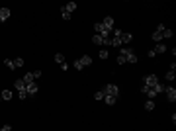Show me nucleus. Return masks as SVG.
I'll return each mask as SVG.
<instances>
[{
  "mask_svg": "<svg viewBox=\"0 0 176 131\" xmlns=\"http://www.w3.org/2000/svg\"><path fill=\"white\" fill-rule=\"evenodd\" d=\"M120 53L125 57V63H131V65H135V63H137V55H135V51H133V49L125 47V49H121Z\"/></svg>",
  "mask_w": 176,
  "mask_h": 131,
  "instance_id": "f257e3e1",
  "label": "nucleus"
},
{
  "mask_svg": "<svg viewBox=\"0 0 176 131\" xmlns=\"http://www.w3.org/2000/svg\"><path fill=\"white\" fill-rule=\"evenodd\" d=\"M39 76H41V70H33V72H26V75L22 76V80L26 84H32V82H35Z\"/></svg>",
  "mask_w": 176,
  "mask_h": 131,
  "instance_id": "f03ea898",
  "label": "nucleus"
},
{
  "mask_svg": "<svg viewBox=\"0 0 176 131\" xmlns=\"http://www.w3.org/2000/svg\"><path fill=\"white\" fill-rule=\"evenodd\" d=\"M102 92L106 94V96H114V98H117V96H120V88H117L116 84H106L102 88Z\"/></svg>",
  "mask_w": 176,
  "mask_h": 131,
  "instance_id": "7ed1b4c3",
  "label": "nucleus"
},
{
  "mask_svg": "<svg viewBox=\"0 0 176 131\" xmlns=\"http://www.w3.org/2000/svg\"><path fill=\"white\" fill-rule=\"evenodd\" d=\"M143 84H145V86H151V88H153V86H157V84H158V76L151 72V75H147V76H145Z\"/></svg>",
  "mask_w": 176,
  "mask_h": 131,
  "instance_id": "20e7f679",
  "label": "nucleus"
},
{
  "mask_svg": "<svg viewBox=\"0 0 176 131\" xmlns=\"http://www.w3.org/2000/svg\"><path fill=\"white\" fill-rule=\"evenodd\" d=\"M164 51H166V45H164V43H157V47H155V49H151V51H149V57L153 59V57L161 55V53H164Z\"/></svg>",
  "mask_w": 176,
  "mask_h": 131,
  "instance_id": "39448f33",
  "label": "nucleus"
},
{
  "mask_svg": "<svg viewBox=\"0 0 176 131\" xmlns=\"http://www.w3.org/2000/svg\"><path fill=\"white\" fill-rule=\"evenodd\" d=\"M94 29H96V33H98V35H102V37H110V29H106V28H104V23L102 22H98L96 23V26H94Z\"/></svg>",
  "mask_w": 176,
  "mask_h": 131,
  "instance_id": "423d86ee",
  "label": "nucleus"
},
{
  "mask_svg": "<svg viewBox=\"0 0 176 131\" xmlns=\"http://www.w3.org/2000/svg\"><path fill=\"white\" fill-rule=\"evenodd\" d=\"M162 92L166 94V100H168V102H176V90L172 88V86H164Z\"/></svg>",
  "mask_w": 176,
  "mask_h": 131,
  "instance_id": "0eeeda50",
  "label": "nucleus"
},
{
  "mask_svg": "<svg viewBox=\"0 0 176 131\" xmlns=\"http://www.w3.org/2000/svg\"><path fill=\"white\" fill-rule=\"evenodd\" d=\"M141 92H143L145 96H149V98H151V100H153V98H157V96H158V94L155 92V90L151 88V86H145V84L141 86Z\"/></svg>",
  "mask_w": 176,
  "mask_h": 131,
  "instance_id": "6e6552de",
  "label": "nucleus"
},
{
  "mask_svg": "<svg viewBox=\"0 0 176 131\" xmlns=\"http://www.w3.org/2000/svg\"><path fill=\"white\" fill-rule=\"evenodd\" d=\"M26 92H28V96H35V94L39 92V86H37L35 82H32V84H26Z\"/></svg>",
  "mask_w": 176,
  "mask_h": 131,
  "instance_id": "1a4fd4ad",
  "label": "nucleus"
},
{
  "mask_svg": "<svg viewBox=\"0 0 176 131\" xmlns=\"http://www.w3.org/2000/svg\"><path fill=\"white\" fill-rule=\"evenodd\" d=\"M120 41H121V43H131V41H133V33H129V31H121Z\"/></svg>",
  "mask_w": 176,
  "mask_h": 131,
  "instance_id": "9d476101",
  "label": "nucleus"
},
{
  "mask_svg": "<svg viewBox=\"0 0 176 131\" xmlns=\"http://www.w3.org/2000/svg\"><path fill=\"white\" fill-rule=\"evenodd\" d=\"M102 23H104V28H106V29L114 31V18H111V16H106V18L102 20Z\"/></svg>",
  "mask_w": 176,
  "mask_h": 131,
  "instance_id": "9b49d317",
  "label": "nucleus"
},
{
  "mask_svg": "<svg viewBox=\"0 0 176 131\" xmlns=\"http://www.w3.org/2000/svg\"><path fill=\"white\" fill-rule=\"evenodd\" d=\"M10 8H0V22H6V20L10 18Z\"/></svg>",
  "mask_w": 176,
  "mask_h": 131,
  "instance_id": "f8f14e48",
  "label": "nucleus"
},
{
  "mask_svg": "<svg viewBox=\"0 0 176 131\" xmlns=\"http://www.w3.org/2000/svg\"><path fill=\"white\" fill-rule=\"evenodd\" d=\"M78 61L82 63V67H90V65H92V59H90V55H82Z\"/></svg>",
  "mask_w": 176,
  "mask_h": 131,
  "instance_id": "ddd939ff",
  "label": "nucleus"
},
{
  "mask_svg": "<svg viewBox=\"0 0 176 131\" xmlns=\"http://www.w3.org/2000/svg\"><path fill=\"white\" fill-rule=\"evenodd\" d=\"M0 98H2V100H12V98H14V92H12V90H2Z\"/></svg>",
  "mask_w": 176,
  "mask_h": 131,
  "instance_id": "4468645a",
  "label": "nucleus"
},
{
  "mask_svg": "<svg viewBox=\"0 0 176 131\" xmlns=\"http://www.w3.org/2000/svg\"><path fill=\"white\" fill-rule=\"evenodd\" d=\"M63 8H65L67 12H69V14H73V12H74L76 8H78V6H76V2H69V4H67V6H63Z\"/></svg>",
  "mask_w": 176,
  "mask_h": 131,
  "instance_id": "2eb2a0df",
  "label": "nucleus"
},
{
  "mask_svg": "<svg viewBox=\"0 0 176 131\" xmlns=\"http://www.w3.org/2000/svg\"><path fill=\"white\" fill-rule=\"evenodd\" d=\"M14 86H16V90H18V92H20V90H26V82H23L22 78H18V80H16V82H14Z\"/></svg>",
  "mask_w": 176,
  "mask_h": 131,
  "instance_id": "dca6fc26",
  "label": "nucleus"
},
{
  "mask_svg": "<svg viewBox=\"0 0 176 131\" xmlns=\"http://www.w3.org/2000/svg\"><path fill=\"white\" fill-rule=\"evenodd\" d=\"M145 110H147V112H153L155 110V100H147V102H145Z\"/></svg>",
  "mask_w": 176,
  "mask_h": 131,
  "instance_id": "f3484780",
  "label": "nucleus"
},
{
  "mask_svg": "<svg viewBox=\"0 0 176 131\" xmlns=\"http://www.w3.org/2000/svg\"><path fill=\"white\" fill-rule=\"evenodd\" d=\"M104 102H106L108 106H114V104L117 102V98H114V96H104Z\"/></svg>",
  "mask_w": 176,
  "mask_h": 131,
  "instance_id": "a211bd4d",
  "label": "nucleus"
},
{
  "mask_svg": "<svg viewBox=\"0 0 176 131\" xmlns=\"http://www.w3.org/2000/svg\"><path fill=\"white\" fill-rule=\"evenodd\" d=\"M110 45H111V47H121L120 37H111V39H110Z\"/></svg>",
  "mask_w": 176,
  "mask_h": 131,
  "instance_id": "6ab92c4d",
  "label": "nucleus"
},
{
  "mask_svg": "<svg viewBox=\"0 0 176 131\" xmlns=\"http://www.w3.org/2000/svg\"><path fill=\"white\" fill-rule=\"evenodd\" d=\"M55 61L59 63V65H63V63H65V55H63V53H55Z\"/></svg>",
  "mask_w": 176,
  "mask_h": 131,
  "instance_id": "aec40b11",
  "label": "nucleus"
},
{
  "mask_svg": "<svg viewBox=\"0 0 176 131\" xmlns=\"http://www.w3.org/2000/svg\"><path fill=\"white\" fill-rule=\"evenodd\" d=\"M153 39H155L157 43H161V41H162V33H161V31H153Z\"/></svg>",
  "mask_w": 176,
  "mask_h": 131,
  "instance_id": "412c9836",
  "label": "nucleus"
},
{
  "mask_svg": "<svg viewBox=\"0 0 176 131\" xmlns=\"http://www.w3.org/2000/svg\"><path fill=\"white\" fill-rule=\"evenodd\" d=\"M172 35H174V33H172V29H164V31H162V39H168V37H172Z\"/></svg>",
  "mask_w": 176,
  "mask_h": 131,
  "instance_id": "4be33fe9",
  "label": "nucleus"
},
{
  "mask_svg": "<svg viewBox=\"0 0 176 131\" xmlns=\"http://www.w3.org/2000/svg\"><path fill=\"white\" fill-rule=\"evenodd\" d=\"M108 55H110L108 49H100V51H98V57H100V59H108Z\"/></svg>",
  "mask_w": 176,
  "mask_h": 131,
  "instance_id": "5701e85b",
  "label": "nucleus"
},
{
  "mask_svg": "<svg viewBox=\"0 0 176 131\" xmlns=\"http://www.w3.org/2000/svg\"><path fill=\"white\" fill-rule=\"evenodd\" d=\"M174 78H176V72H174V70H168V72H166V80H168V82H172Z\"/></svg>",
  "mask_w": 176,
  "mask_h": 131,
  "instance_id": "b1692460",
  "label": "nucleus"
},
{
  "mask_svg": "<svg viewBox=\"0 0 176 131\" xmlns=\"http://www.w3.org/2000/svg\"><path fill=\"white\" fill-rule=\"evenodd\" d=\"M14 61V67H23V59L22 57H16V59H12Z\"/></svg>",
  "mask_w": 176,
  "mask_h": 131,
  "instance_id": "393cba45",
  "label": "nucleus"
},
{
  "mask_svg": "<svg viewBox=\"0 0 176 131\" xmlns=\"http://www.w3.org/2000/svg\"><path fill=\"white\" fill-rule=\"evenodd\" d=\"M104 96H106V94H104L102 90H98V92L94 94V100H102V102H104Z\"/></svg>",
  "mask_w": 176,
  "mask_h": 131,
  "instance_id": "a878e982",
  "label": "nucleus"
},
{
  "mask_svg": "<svg viewBox=\"0 0 176 131\" xmlns=\"http://www.w3.org/2000/svg\"><path fill=\"white\" fill-rule=\"evenodd\" d=\"M4 65L8 67V69H16V67H14V61H12V59H4Z\"/></svg>",
  "mask_w": 176,
  "mask_h": 131,
  "instance_id": "bb28decb",
  "label": "nucleus"
},
{
  "mask_svg": "<svg viewBox=\"0 0 176 131\" xmlns=\"http://www.w3.org/2000/svg\"><path fill=\"white\" fill-rule=\"evenodd\" d=\"M18 98L20 100H26V98H28V92H26V90H20V92H18Z\"/></svg>",
  "mask_w": 176,
  "mask_h": 131,
  "instance_id": "cd10ccee",
  "label": "nucleus"
},
{
  "mask_svg": "<svg viewBox=\"0 0 176 131\" xmlns=\"http://www.w3.org/2000/svg\"><path fill=\"white\" fill-rule=\"evenodd\" d=\"M61 16H63V20H70V14H69V12H67L65 8L61 10Z\"/></svg>",
  "mask_w": 176,
  "mask_h": 131,
  "instance_id": "c85d7f7f",
  "label": "nucleus"
},
{
  "mask_svg": "<svg viewBox=\"0 0 176 131\" xmlns=\"http://www.w3.org/2000/svg\"><path fill=\"white\" fill-rule=\"evenodd\" d=\"M73 67H74V69H76V70H82V69H84V67H82V63H80L78 59L74 61V65H73Z\"/></svg>",
  "mask_w": 176,
  "mask_h": 131,
  "instance_id": "c756f323",
  "label": "nucleus"
},
{
  "mask_svg": "<svg viewBox=\"0 0 176 131\" xmlns=\"http://www.w3.org/2000/svg\"><path fill=\"white\" fill-rule=\"evenodd\" d=\"M117 65H125V57L121 55V53H120V57H117Z\"/></svg>",
  "mask_w": 176,
  "mask_h": 131,
  "instance_id": "7c9ffc66",
  "label": "nucleus"
},
{
  "mask_svg": "<svg viewBox=\"0 0 176 131\" xmlns=\"http://www.w3.org/2000/svg\"><path fill=\"white\" fill-rule=\"evenodd\" d=\"M164 29H166V28H164V23H158V26H157V29H155V31H164Z\"/></svg>",
  "mask_w": 176,
  "mask_h": 131,
  "instance_id": "2f4dec72",
  "label": "nucleus"
},
{
  "mask_svg": "<svg viewBox=\"0 0 176 131\" xmlns=\"http://www.w3.org/2000/svg\"><path fill=\"white\" fill-rule=\"evenodd\" d=\"M0 131H12V125H8V123H6V125L0 127Z\"/></svg>",
  "mask_w": 176,
  "mask_h": 131,
  "instance_id": "473e14b6",
  "label": "nucleus"
},
{
  "mask_svg": "<svg viewBox=\"0 0 176 131\" xmlns=\"http://www.w3.org/2000/svg\"><path fill=\"white\" fill-rule=\"evenodd\" d=\"M0 23H2V22H0Z\"/></svg>",
  "mask_w": 176,
  "mask_h": 131,
  "instance_id": "72a5a7b5",
  "label": "nucleus"
},
{
  "mask_svg": "<svg viewBox=\"0 0 176 131\" xmlns=\"http://www.w3.org/2000/svg\"><path fill=\"white\" fill-rule=\"evenodd\" d=\"M0 100H2V98H0Z\"/></svg>",
  "mask_w": 176,
  "mask_h": 131,
  "instance_id": "f704fd0d",
  "label": "nucleus"
}]
</instances>
